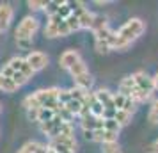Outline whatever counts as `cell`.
<instances>
[{
  "label": "cell",
  "mask_w": 158,
  "mask_h": 153,
  "mask_svg": "<svg viewBox=\"0 0 158 153\" xmlns=\"http://www.w3.org/2000/svg\"><path fill=\"white\" fill-rule=\"evenodd\" d=\"M144 32H146V23L140 18H130L128 22L123 23L121 27L115 30L112 50H115V52L128 50L131 46V43H135Z\"/></svg>",
  "instance_id": "1"
},
{
  "label": "cell",
  "mask_w": 158,
  "mask_h": 153,
  "mask_svg": "<svg viewBox=\"0 0 158 153\" xmlns=\"http://www.w3.org/2000/svg\"><path fill=\"white\" fill-rule=\"evenodd\" d=\"M59 87H46V89H37L32 95L23 98V107L25 110H36V109H59Z\"/></svg>",
  "instance_id": "2"
},
{
  "label": "cell",
  "mask_w": 158,
  "mask_h": 153,
  "mask_svg": "<svg viewBox=\"0 0 158 153\" xmlns=\"http://www.w3.org/2000/svg\"><path fill=\"white\" fill-rule=\"evenodd\" d=\"M0 75H4V77L11 79L16 86L22 87V86H25V84L32 79L34 71H32L30 66L27 64L25 57H18V55H16V57H11L6 64L2 66Z\"/></svg>",
  "instance_id": "3"
},
{
  "label": "cell",
  "mask_w": 158,
  "mask_h": 153,
  "mask_svg": "<svg viewBox=\"0 0 158 153\" xmlns=\"http://www.w3.org/2000/svg\"><path fill=\"white\" fill-rule=\"evenodd\" d=\"M39 30V20L36 16H25L22 18V22L18 23V27L15 30V37H16V45L22 50H29L32 43H34V36Z\"/></svg>",
  "instance_id": "4"
},
{
  "label": "cell",
  "mask_w": 158,
  "mask_h": 153,
  "mask_svg": "<svg viewBox=\"0 0 158 153\" xmlns=\"http://www.w3.org/2000/svg\"><path fill=\"white\" fill-rule=\"evenodd\" d=\"M85 95L84 91H80V89L73 87V89H60V93H59V103L64 107L73 117L82 114V110H84V102H85Z\"/></svg>",
  "instance_id": "5"
},
{
  "label": "cell",
  "mask_w": 158,
  "mask_h": 153,
  "mask_svg": "<svg viewBox=\"0 0 158 153\" xmlns=\"http://www.w3.org/2000/svg\"><path fill=\"white\" fill-rule=\"evenodd\" d=\"M68 71L71 73L75 87L80 89V91H84V93H89L91 91L94 80H93V75H91V71H89V68H87L84 59H78Z\"/></svg>",
  "instance_id": "6"
},
{
  "label": "cell",
  "mask_w": 158,
  "mask_h": 153,
  "mask_svg": "<svg viewBox=\"0 0 158 153\" xmlns=\"http://www.w3.org/2000/svg\"><path fill=\"white\" fill-rule=\"evenodd\" d=\"M131 77H133V82H135V87H137V91H139V95H140V98H142V103L149 102L151 96H153V93H155L153 79H151L146 71H142V70L135 71Z\"/></svg>",
  "instance_id": "7"
},
{
  "label": "cell",
  "mask_w": 158,
  "mask_h": 153,
  "mask_svg": "<svg viewBox=\"0 0 158 153\" xmlns=\"http://www.w3.org/2000/svg\"><path fill=\"white\" fill-rule=\"evenodd\" d=\"M94 34V45H96V50L100 53H108L112 50V45H114V36L115 30H112L110 27H103L93 32Z\"/></svg>",
  "instance_id": "8"
},
{
  "label": "cell",
  "mask_w": 158,
  "mask_h": 153,
  "mask_svg": "<svg viewBox=\"0 0 158 153\" xmlns=\"http://www.w3.org/2000/svg\"><path fill=\"white\" fill-rule=\"evenodd\" d=\"M69 34H71V30L66 25V20H60L59 16H48V22L44 27V36L53 39V37H64Z\"/></svg>",
  "instance_id": "9"
},
{
  "label": "cell",
  "mask_w": 158,
  "mask_h": 153,
  "mask_svg": "<svg viewBox=\"0 0 158 153\" xmlns=\"http://www.w3.org/2000/svg\"><path fill=\"white\" fill-rule=\"evenodd\" d=\"M46 146L53 153H77V139H75V135H59V137H53V139H50V142Z\"/></svg>",
  "instance_id": "10"
},
{
  "label": "cell",
  "mask_w": 158,
  "mask_h": 153,
  "mask_svg": "<svg viewBox=\"0 0 158 153\" xmlns=\"http://www.w3.org/2000/svg\"><path fill=\"white\" fill-rule=\"evenodd\" d=\"M94 98L103 107V119H114V93H110L108 89H98L94 91Z\"/></svg>",
  "instance_id": "11"
},
{
  "label": "cell",
  "mask_w": 158,
  "mask_h": 153,
  "mask_svg": "<svg viewBox=\"0 0 158 153\" xmlns=\"http://www.w3.org/2000/svg\"><path fill=\"white\" fill-rule=\"evenodd\" d=\"M71 15L78 20L80 30L82 29L91 30V27H93V20H94V13H91L82 2H73V13Z\"/></svg>",
  "instance_id": "12"
},
{
  "label": "cell",
  "mask_w": 158,
  "mask_h": 153,
  "mask_svg": "<svg viewBox=\"0 0 158 153\" xmlns=\"http://www.w3.org/2000/svg\"><path fill=\"white\" fill-rule=\"evenodd\" d=\"M25 61H27V64L30 66V70L34 73L44 70V68L48 66V62H50L48 55H46L44 52H39V50H30L29 53H27Z\"/></svg>",
  "instance_id": "13"
},
{
  "label": "cell",
  "mask_w": 158,
  "mask_h": 153,
  "mask_svg": "<svg viewBox=\"0 0 158 153\" xmlns=\"http://www.w3.org/2000/svg\"><path fill=\"white\" fill-rule=\"evenodd\" d=\"M87 141H93V142H100V144H107V142H114L117 141V135L115 132H110L107 128H101V130H94V132H84Z\"/></svg>",
  "instance_id": "14"
},
{
  "label": "cell",
  "mask_w": 158,
  "mask_h": 153,
  "mask_svg": "<svg viewBox=\"0 0 158 153\" xmlns=\"http://www.w3.org/2000/svg\"><path fill=\"white\" fill-rule=\"evenodd\" d=\"M105 119L103 117H96L93 114H85L80 117V126L84 132H94V130H101L103 128Z\"/></svg>",
  "instance_id": "15"
},
{
  "label": "cell",
  "mask_w": 158,
  "mask_h": 153,
  "mask_svg": "<svg viewBox=\"0 0 158 153\" xmlns=\"http://www.w3.org/2000/svg\"><path fill=\"white\" fill-rule=\"evenodd\" d=\"M13 18H15V7L11 4H0V32L9 29Z\"/></svg>",
  "instance_id": "16"
},
{
  "label": "cell",
  "mask_w": 158,
  "mask_h": 153,
  "mask_svg": "<svg viewBox=\"0 0 158 153\" xmlns=\"http://www.w3.org/2000/svg\"><path fill=\"white\" fill-rule=\"evenodd\" d=\"M114 109L128 112V114H133L135 112V103L131 102L128 96L121 95V93H114Z\"/></svg>",
  "instance_id": "17"
},
{
  "label": "cell",
  "mask_w": 158,
  "mask_h": 153,
  "mask_svg": "<svg viewBox=\"0 0 158 153\" xmlns=\"http://www.w3.org/2000/svg\"><path fill=\"white\" fill-rule=\"evenodd\" d=\"M78 59H82V55H80V52L78 50H66V52H62V55L59 57V64H60V68L62 70H69Z\"/></svg>",
  "instance_id": "18"
},
{
  "label": "cell",
  "mask_w": 158,
  "mask_h": 153,
  "mask_svg": "<svg viewBox=\"0 0 158 153\" xmlns=\"http://www.w3.org/2000/svg\"><path fill=\"white\" fill-rule=\"evenodd\" d=\"M46 150H48V146L39 141H27L16 153H46Z\"/></svg>",
  "instance_id": "19"
},
{
  "label": "cell",
  "mask_w": 158,
  "mask_h": 153,
  "mask_svg": "<svg viewBox=\"0 0 158 153\" xmlns=\"http://www.w3.org/2000/svg\"><path fill=\"white\" fill-rule=\"evenodd\" d=\"M18 89H20V86H16L11 79L0 75V91H2V93H15V91H18Z\"/></svg>",
  "instance_id": "20"
},
{
  "label": "cell",
  "mask_w": 158,
  "mask_h": 153,
  "mask_svg": "<svg viewBox=\"0 0 158 153\" xmlns=\"http://www.w3.org/2000/svg\"><path fill=\"white\" fill-rule=\"evenodd\" d=\"M148 119H149L153 125H158V98L153 100V103H151L149 112H148Z\"/></svg>",
  "instance_id": "21"
},
{
  "label": "cell",
  "mask_w": 158,
  "mask_h": 153,
  "mask_svg": "<svg viewBox=\"0 0 158 153\" xmlns=\"http://www.w3.org/2000/svg\"><path fill=\"white\" fill-rule=\"evenodd\" d=\"M101 153H121V146H119L117 141L107 142V144H101Z\"/></svg>",
  "instance_id": "22"
},
{
  "label": "cell",
  "mask_w": 158,
  "mask_h": 153,
  "mask_svg": "<svg viewBox=\"0 0 158 153\" xmlns=\"http://www.w3.org/2000/svg\"><path fill=\"white\" fill-rule=\"evenodd\" d=\"M27 6H29V9H32V11H41V9L46 7V2H36V0H29V2H27Z\"/></svg>",
  "instance_id": "23"
},
{
  "label": "cell",
  "mask_w": 158,
  "mask_h": 153,
  "mask_svg": "<svg viewBox=\"0 0 158 153\" xmlns=\"http://www.w3.org/2000/svg\"><path fill=\"white\" fill-rule=\"evenodd\" d=\"M146 151H148V153H158V139H156V141H153V142L146 148Z\"/></svg>",
  "instance_id": "24"
},
{
  "label": "cell",
  "mask_w": 158,
  "mask_h": 153,
  "mask_svg": "<svg viewBox=\"0 0 158 153\" xmlns=\"http://www.w3.org/2000/svg\"><path fill=\"white\" fill-rule=\"evenodd\" d=\"M151 79H153V87H155V91H158V71H156V75L151 77Z\"/></svg>",
  "instance_id": "25"
},
{
  "label": "cell",
  "mask_w": 158,
  "mask_h": 153,
  "mask_svg": "<svg viewBox=\"0 0 158 153\" xmlns=\"http://www.w3.org/2000/svg\"><path fill=\"white\" fill-rule=\"evenodd\" d=\"M46 153H53V151H52V150H50V148H48V150H46Z\"/></svg>",
  "instance_id": "26"
},
{
  "label": "cell",
  "mask_w": 158,
  "mask_h": 153,
  "mask_svg": "<svg viewBox=\"0 0 158 153\" xmlns=\"http://www.w3.org/2000/svg\"><path fill=\"white\" fill-rule=\"evenodd\" d=\"M0 112H2V105H0Z\"/></svg>",
  "instance_id": "27"
},
{
  "label": "cell",
  "mask_w": 158,
  "mask_h": 153,
  "mask_svg": "<svg viewBox=\"0 0 158 153\" xmlns=\"http://www.w3.org/2000/svg\"><path fill=\"white\" fill-rule=\"evenodd\" d=\"M0 34H2V32H0Z\"/></svg>",
  "instance_id": "28"
}]
</instances>
